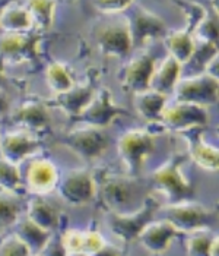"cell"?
Masks as SVG:
<instances>
[{
	"mask_svg": "<svg viewBox=\"0 0 219 256\" xmlns=\"http://www.w3.org/2000/svg\"><path fill=\"white\" fill-rule=\"evenodd\" d=\"M13 227H15V233L29 246L32 254H42L44 249L51 242V233L53 232L42 228L41 226L35 224L26 216L25 217L19 216L16 222L13 224Z\"/></svg>",
	"mask_w": 219,
	"mask_h": 256,
	"instance_id": "603a6c76",
	"label": "cell"
},
{
	"mask_svg": "<svg viewBox=\"0 0 219 256\" xmlns=\"http://www.w3.org/2000/svg\"><path fill=\"white\" fill-rule=\"evenodd\" d=\"M160 205L154 198L148 196L143 205L135 212H124V211H110L107 218V226L110 227L111 233L119 237L121 242L129 243L135 240L140 230L154 220L155 212L158 211Z\"/></svg>",
	"mask_w": 219,
	"mask_h": 256,
	"instance_id": "5b68a950",
	"label": "cell"
},
{
	"mask_svg": "<svg viewBox=\"0 0 219 256\" xmlns=\"http://www.w3.org/2000/svg\"><path fill=\"white\" fill-rule=\"evenodd\" d=\"M179 234L181 233L168 220L161 218L157 221L151 220L140 230L136 238L139 240L142 248L149 254H164Z\"/></svg>",
	"mask_w": 219,
	"mask_h": 256,
	"instance_id": "ac0fdd59",
	"label": "cell"
},
{
	"mask_svg": "<svg viewBox=\"0 0 219 256\" xmlns=\"http://www.w3.org/2000/svg\"><path fill=\"white\" fill-rule=\"evenodd\" d=\"M218 246H219V237L215 234V236H214V238H212V242H211V246H209V256H218L219 255Z\"/></svg>",
	"mask_w": 219,
	"mask_h": 256,
	"instance_id": "74e56055",
	"label": "cell"
},
{
	"mask_svg": "<svg viewBox=\"0 0 219 256\" xmlns=\"http://www.w3.org/2000/svg\"><path fill=\"white\" fill-rule=\"evenodd\" d=\"M56 189L63 202L72 206L86 205L97 195L95 178L89 170L85 168L70 170L63 174Z\"/></svg>",
	"mask_w": 219,
	"mask_h": 256,
	"instance_id": "52a82bcc",
	"label": "cell"
},
{
	"mask_svg": "<svg viewBox=\"0 0 219 256\" xmlns=\"http://www.w3.org/2000/svg\"><path fill=\"white\" fill-rule=\"evenodd\" d=\"M186 160L187 156L176 154L167 160L151 176L154 188L170 202L193 199L195 196V188L192 182L183 173V164Z\"/></svg>",
	"mask_w": 219,
	"mask_h": 256,
	"instance_id": "7a4b0ae2",
	"label": "cell"
},
{
	"mask_svg": "<svg viewBox=\"0 0 219 256\" xmlns=\"http://www.w3.org/2000/svg\"><path fill=\"white\" fill-rule=\"evenodd\" d=\"M57 0H26L25 8L28 9L34 28L38 32H45L53 28L56 15Z\"/></svg>",
	"mask_w": 219,
	"mask_h": 256,
	"instance_id": "83f0119b",
	"label": "cell"
},
{
	"mask_svg": "<svg viewBox=\"0 0 219 256\" xmlns=\"http://www.w3.org/2000/svg\"><path fill=\"white\" fill-rule=\"evenodd\" d=\"M130 113L117 106L113 100L111 91L105 86L95 90L94 96L85 104V107L73 118V120L85 123L88 126L107 128L119 118H126Z\"/></svg>",
	"mask_w": 219,
	"mask_h": 256,
	"instance_id": "277c9868",
	"label": "cell"
},
{
	"mask_svg": "<svg viewBox=\"0 0 219 256\" xmlns=\"http://www.w3.org/2000/svg\"><path fill=\"white\" fill-rule=\"evenodd\" d=\"M92 4L101 14L114 15L129 9L133 4V0H92Z\"/></svg>",
	"mask_w": 219,
	"mask_h": 256,
	"instance_id": "d590c367",
	"label": "cell"
},
{
	"mask_svg": "<svg viewBox=\"0 0 219 256\" xmlns=\"http://www.w3.org/2000/svg\"><path fill=\"white\" fill-rule=\"evenodd\" d=\"M7 107H9L7 96H6L4 90H3V88H0V116H1L3 113H6Z\"/></svg>",
	"mask_w": 219,
	"mask_h": 256,
	"instance_id": "8d00e7d4",
	"label": "cell"
},
{
	"mask_svg": "<svg viewBox=\"0 0 219 256\" xmlns=\"http://www.w3.org/2000/svg\"><path fill=\"white\" fill-rule=\"evenodd\" d=\"M9 2H10V0H0V10H1V8H3L6 3H9Z\"/></svg>",
	"mask_w": 219,
	"mask_h": 256,
	"instance_id": "ab89813d",
	"label": "cell"
},
{
	"mask_svg": "<svg viewBox=\"0 0 219 256\" xmlns=\"http://www.w3.org/2000/svg\"><path fill=\"white\" fill-rule=\"evenodd\" d=\"M181 69H183V64H180L177 60L168 54L162 60L160 66L155 68L152 78H151L149 88L162 92V94L171 92L174 85L177 84V80L181 76Z\"/></svg>",
	"mask_w": 219,
	"mask_h": 256,
	"instance_id": "d4e9b609",
	"label": "cell"
},
{
	"mask_svg": "<svg viewBox=\"0 0 219 256\" xmlns=\"http://www.w3.org/2000/svg\"><path fill=\"white\" fill-rule=\"evenodd\" d=\"M41 36L29 32H4L0 37V59L9 63H31L38 59V41Z\"/></svg>",
	"mask_w": 219,
	"mask_h": 256,
	"instance_id": "30bf717a",
	"label": "cell"
},
{
	"mask_svg": "<svg viewBox=\"0 0 219 256\" xmlns=\"http://www.w3.org/2000/svg\"><path fill=\"white\" fill-rule=\"evenodd\" d=\"M20 216V204L13 192L0 189V233L13 227Z\"/></svg>",
	"mask_w": 219,
	"mask_h": 256,
	"instance_id": "f1b7e54d",
	"label": "cell"
},
{
	"mask_svg": "<svg viewBox=\"0 0 219 256\" xmlns=\"http://www.w3.org/2000/svg\"><path fill=\"white\" fill-rule=\"evenodd\" d=\"M26 217L32 220L35 224L41 226L45 230L53 232L54 228L59 227V212L57 210L50 205L45 199L40 198H32L26 204Z\"/></svg>",
	"mask_w": 219,
	"mask_h": 256,
	"instance_id": "484cf974",
	"label": "cell"
},
{
	"mask_svg": "<svg viewBox=\"0 0 219 256\" xmlns=\"http://www.w3.org/2000/svg\"><path fill=\"white\" fill-rule=\"evenodd\" d=\"M97 44L104 56L124 58L129 54L133 46L127 20L121 24H113L101 28L97 34Z\"/></svg>",
	"mask_w": 219,
	"mask_h": 256,
	"instance_id": "e0dca14e",
	"label": "cell"
},
{
	"mask_svg": "<svg viewBox=\"0 0 219 256\" xmlns=\"http://www.w3.org/2000/svg\"><path fill=\"white\" fill-rule=\"evenodd\" d=\"M95 90H97V86L94 84V78H92V75H89L88 82L78 84V85L73 84L69 90L56 94L51 104L61 108L67 116L73 118L85 107V104L91 100Z\"/></svg>",
	"mask_w": 219,
	"mask_h": 256,
	"instance_id": "44dd1931",
	"label": "cell"
},
{
	"mask_svg": "<svg viewBox=\"0 0 219 256\" xmlns=\"http://www.w3.org/2000/svg\"><path fill=\"white\" fill-rule=\"evenodd\" d=\"M155 70V59L149 53H143L129 62L123 74V86L129 92H139L148 90Z\"/></svg>",
	"mask_w": 219,
	"mask_h": 256,
	"instance_id": "ffe728a7",
	"label": "cell"
},
{
	"mask_svg": "<svg viewBox=\"0 0 219 256\" xmlns=\"http://www.w3.org/2000/svg\"><path fill=\"white\" fill-rule=\"evenodd\" d=\"M73 2H75V0H73Z\"/></svg>",
	"mask_w": 219,
	"mask_h": 256,
	"instance_id": "60d3db41",
	"label": "cell"
},
{
	"mask_svg": "<svg viewBox=\"0 0 219 256\" xmlns=\"http://www.w3.org/2000/svg\"><path fill=\"white\" fill-rule=\"evenodd\" d=\"M0 255L3 256H26L32 255L29 246L16 233L6 236L0 242Z\"/></svg>",
	"mask_w": 219,
	"mask_h": 256,
	"instance_id": "e575fe53",
	"label": "cell"
},
{
	"mask_svg": "<svg viewBox=\"0 0 219 256\" xmlns=\"http://www.w3.org/2000/svg\"><path fill=\"white\" fill-rule=\"evenodd\" d=\"M193 36L203 42H212L218 46V9L206 12L205 18L195 28Z\"/></svg>",
	"mask_w": 219,
	"mask_h": 256,
	"instance_id": "1f68e13d",
	"label": "cell"
},
{
	"mask_svg": "<svg viewBox=\"0 0 219 256\" xmlns=\"http://www.w3.org/2000/svg\"><path fill=\"white\" fill-rule=\"evenodd\" d=\"M161 217L168 220L180 233H190L199 228H211L218 221V212L193 199L170 202L158 208Z\"/></svg>",
	"mask_w": 219,
	"mask_h": 256,
	"instance_id": "6da1fadb",
	"label": "cell"
},
{
	"mask_svg": "<svg viewBox=\"0 0 219 256\" xmlns=\"http://www.w3.org/2000/svg\"><path fill=\"white\" fill-rule=\"evenodd\" d=\"M4 84V75H3V62L0 59V88H3Z\"/></svg>",
	"mask_w": 219,
	"mask_h": 256,
	"instance_id": "f35d334b",
	"label": "cell"
},
{
	"mask_svg": "<svg viewBox=\"0 0 219 256\" xmlns=\"http://www.w3.org/2000/svg\"><path fill=\"white\" fill-rule=\"evenodd\" d=\"M45 80L54 94L69 90L75 82L70 76L67 68L60 62H51L45 69Z\"/></svg>",
	"mask_w": 219,
	"mask_h": 256,
	"instance_id": "f546056e",
	"label": "cell"
},
{
	"mask_svg": "<svg viewBox=\"0 0 219 256\" xmlns=\"http://www.w3.org/2000/svg\"><path fill=\"white\" fill-rule=\"evenodd\" d=\"M107 240L92 230H66L60 237V249L64 255H101Z\"/></svg>",
	"mask_w": 219,
	"mask_h": 256,
	"instance_id": "9a60e30c",
	"label": "cell"
},
{
	"mask_svg": "<svg viewBox=\"0 0 219 256\" xmlns=\"http://www.w3.org/2000/svg\"><path fill=\"white\" fill-rule=\"evenodd\" d=\"M34 28L31 15L25 6L13 4L12 0L0 10V32H29Z\"/></svg>",
	"mask_w": 219,
	"mask_h": 256,
	"instance_id": "cb8c5ba5",
	"label": "cell"
},
{
	"mask_svg": "<svg viewBox=\"0 0 219 256\" xmlns=\"http://www.w3.org/2000/svg\"><path fill=\"white\" fill-rule=\"evenodd\" d=\"M208 120V107L184 101H176L173 106H165L161 114V123L167 129L176 132L195 126H206Z\"/></svg>",
	"mask_w": 219,
	"mask_h": 256,
	"instance_id": "8fae6325",
	"label": "cell"
},
{
	"mask_svg": "<svg viewBox=\"0 0 219 256\" xmlns=\"http://www.w3.org/2000/svg\"><path fill=\"white\" fill-rule=\"evenodd\" d=\"M164 41H165V47L168 50V54L177 60L180 64H186L189 62V59L193 54L195 44H196L195 38H193V34H190L186 30L167 32L164 36Z\"/></svg>",
	"mask_w": 219,
	"mask_h": 256,
	"instance_id": "4316f807",
	"label": "cell"
},
{
	"mask_svg": "<svg viewBox=\"0 0 219 256\" xmlns=\"http://www.w3.org/2000/svg\"><path fill=\"white\" fill-rule=\"evenodd\" d=\"M167 106V94L158 92L152 88L133 94V107L138 116L149 123L161 122V114Z\"/></svg>",
	"mask_w": 219,
	"mask_h": 256,
	"instance_id": "7402d4cb",
	"label": "cell"
},
{
	"mask_svg": "<svg viewBox=\"0 0 219 256\" xmlns=\"http://www.w3.org/2000/svg\"><path fill=\"white\" fill-rule=\"evenodd\" d=\"M42 144L26 130L6 132L0 135V157L19 166L23 160L37 154Z\"/></svg>",
	"mask_w": 219,
	"mask_h": 256,
	"instance_id": "5bb4252c",
	"label": "cell"
},
{
	"mask_svg": "<svg viewBox=\"0 0 219 256\" xmlns=\"http://www.w3.org/2000/svg\"><path fill=\"white\" fill-rule=\"evenodd\" d=\"M10 122L28 132H42L51 122L48 106L40 100H26L10 114Z\"/></svg>",
	"mask_w": 219,
	"mask_h": 256,
	"instance_id": "d6986e66",
	"label": "cell"
},
{
	"mask_svg": "<svg viewBox=\"0 0 219 256\" xmlns=\"http://www.w3.org/2000/svg\"><path fill=\"white\" fill-rule=\"evenodd\" d=\"M203 128L205 126H195L179 134L189 145V157L192 158V161L206 172L217 173L219 168V151L217 146L205 140Z\"/></svg>",
	"mask_w": 219,
	"mask_h": 256,
	"instance_id": "7c38bea8",
	"label": "cell"
},
{
	"mask_svg": "<svg viewBox=\"0 0 219 256\" xmlns=\"http://www.w3.org/2000/svg\"><path fill=\"white\" fill-rule=\"evenodd\" d=\"M19 166L0 157V189L7 192H18L20 188Z\"/></svg>",
	"mask_w": 219,
	"mask_h": 256,
	"instance_id": "d6a6232c",
	"label": "cell"
},
{
	"mask_svg": "<svg viewBox=\"0 0 219 256\" xmlns=\"http://www.w3.org/2000/svg\"><path fill=\"white\" fill-rule=\"evenodd\" d=\"M95 178L97 194L100 195L102 204L110 211H123L133 195L130 176L124 178L116 173L102 170Z\"/></svg>",
	"mask_w": 219,
	"mask_h": 256,
	"instance_id": "9c48e42d",
	"label": "cell"
},
{
	"mask_svg": "<svg viewBox=\"0 0 219 256\" xmlns=\"http://www.w3.org/2000/svg\"><path fill=\"white\" fill-rule=\"evenodd\" d=\"M176 3H177V6L181 8V10H183L184 15H186V20H187V28H186V31H189L190 34H193L195 28L199 25L200 20L205 18V15H206L208 10H206L202 4L196 3V2L176 0Z\"/></svg>",
	"mask_w": 219,
	"mask_h": 256,
	"instance_id": "836d02e7",
	"label": "cell"
},
{
	"mask_svg": "<svg viewBox=\"0 0 219 256\" xmlns=\"http://www.w3.org/2000/svg\"><path fill=\"white\" fill-rule=\"evenodd\" d=\"M60 173L56 164L47 158H37L29 162L25 174V184L35 195H47L56 190Z\"/></svg>",
	"mask_w": 219,
	"mask_h": 256,
	"instance_id": "2e32d148",
	"label": "cell"
},
{
	"mask_svg": "<svg viewBox=\"0 0 219 256\" xmlns=\"http://www.w3.org/2000/svg\"><path fill=\"white\" fill-rule=\"evenodd\" d=\"M60 142L85 161L100 158L108 146V138L104 130L101 128L88 124H85V128L67 132Z\"/></svg>",
	"mask_w": 219,
	"mask_h": 256,
	"instance_id": "ba28073f",
	"label": "cell"
},
{
	"mask_svg": "<svg viewBox=\"0 0 219 256\" xmlns=\"http://www.w3.org/2000/svg\"><path fill=\"white\" fill-rule=\"evenodd\" d=\"M176 101L193 102L203 107H212L218 102L219 79L202 72L189 78H180L173 88Z\"/></svg>",
	"mask_w": 219,
	"mask_h": 256,
	"instance_id": "8992f818",
	"label": "cell"
},
{
	"mask_svg": "<svg viewBox=\"0 0 219 256\" xmlns=\"http://www.w3.org/2000/svg\"><path fill=\"white\" fill-rule=\"evenodd\" d=\"M155 144L157 136L143 129H130L120 136L117 151L124 162L127 176H139L146 158L155 150Z\"/></svg>",
	"mask_w": 219,
	"mask_h": 256,
	"instance_id": "3957f363",
	"label": "cell"
},
{
	"mask_svg": "<svg viewBox=\"0 0 219 256\" xmlns=\"http://www.w3.org/2000/svg\"><path fill=\"white\" fill-rule=\"evenodd\" d=\"M127 22L132 37V46L135 48H140L148 41L161 38L168 32L164 20L157 14H152L151 10L143 8H136L132 20H127Z\"/></svg>",
	"mask_w": 219,
	"mask_h": 256,
	"instance_id": "4fadbf2b",
	"label": "cell"
},
{
	"mask_svg": "<svg viewBox=\"0 0 219 256\" xmlns=\"http://www.w3.org/2000/svg\"><path fill=\"white\" fill-rule=\"evenodd\" d=\"M214 238V234L209 228H199L189 233L186 238V252L187 255L209 256V246Z\"/></svg>",
	"mask_w": 219,
	"mask_h": 256,
	"instance_id": "4dcf8cb0",
	"label": "cell"
}]
</instances>
